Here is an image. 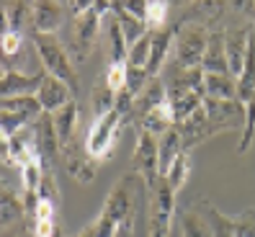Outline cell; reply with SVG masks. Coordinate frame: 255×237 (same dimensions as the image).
Returning a JSON list of instances; mask_svg holds the SVG:
<instances>
[{"instance_id":"6da1fadb","label":"cell","mask_w":255,"mask_h":237,"mask_svg":"<svg viewBox=\"0 0 255 237\" xmlns=\"http://www.w3.org/2000/svg\"><path fill=\"white\" fill-rule=\"evenodd\" d=\"M139 186H142V181L134 173L122 175L114 183V188H111V194L106 196V201H103V209L96 217V222H91L88 227H83L75 237H111L124 219L134 217V212H137Z\"/></svg>"},{"instance_id":"7a4b0ae2","label":"cell","mask_w":255,"mask_h":237,"mask_svg":"<svg viewBox=\"0 0 255 237\" xmlns=\"http://www.w3.org/2000/svg\"><path fill=\"white\" fill-rule=\"evenodd\" d=\"M111 13V3L106 0H93L88 10H83L80 16H75L70 21V34L65 39L67 54L75 62V67L88 62V57L93 54L96 41H98V31H101V21Z\"/></svg>"},{"instance_id":"3957f363","label":"cell","mask_w":255,"mask_h":237,"mask_svg":"<svg viewBox=\"0 0 255 237\" xmlns=\"http://www.w3.org/2000/svg\"><path fill=\"white\" fill-rule=\"evenodd\" d=\"M212 26L201 18H183L173 28V49L168 65L178 70H196L206 52V41Z\"/></svg>"},{"instance_id":"277c9868","label":"cell","mask_w":255,"mask_h":237,"mask_svg":"<svg viewBox=\"0 0 255 237\" xmlns=\"http://www.w3.org/2000/svg\"><path fill=\"white\" fill-rule=\"evenodd\" d=\"M31 44L36 47V54L41 59V67L49 78L62 80L65 85H70L72 93H78L80 88V78L78 70H75V62L67 54L65 41L57 34H31Z\"/></svg>"},{"instance_id":"5b68a950","label":"cell","mask_w":255,"mask_h":237,"mask_svg":"<svg viewBox=\"0 0 255 237\" xmlns=\"http://www.w3.org/2000/svg\"><path fill=\"white\" fill-rule=\"evenodd\" d=\"M127 126H131V118L116 106L106 116L93 118L91 126H88V134H85V152L96 162L109 160L114 155V147H116L119 137H122V131Z\"/></svg>"},{"instance_id":"8992f818","label":"cell","mask_w":255,"mask_h":237,"mask_svg":"<svg viewBox=\"0 0 255 237\" xmlns=\"http://www.w3.org/2000/svg\"><path fill=\"white\" fill-rule=\"evenodd\" d=\"M175 219V191L165 178L147 188V237H170Z\"/></svg>"},{"instance_id":"52a82bcc","label":"cell","mask_w":255,"mask_h":237,"mask_svg":"<svg viewBox=\"0 0 255 237\" xmlns=\"http://www.w3.org/2000/svg\"><path fill=\"white\" fill-rule=\"evenodd\" d=\"M129 173H134L139 181L149 188L160 175V157H157V137L139 131L137 137V147H134V155L129 162Z\"/></svg>"},{"instance_id":"ba28073f","label":"cell","mask_w":255,"mask_h":237,"mask_svg":"<svg viewBox=\"0 0 255 237\" xmlns=\"http://www.w3.org/2000/svg\"><path fill=\"white\" fill-rule=\"evenodd\" d=\"M59 157H62V162H65V170L78 183H83V186L93 183V178L98 173L101 162H96L91 155L85 152V137L80 139V134H78L67 147H62V155H59Z\"/></svg>"},{"instance_id":"9c48e42d","label":"cell","mask_w":255,"mask_h":237,"mask_svg":"<svg viewBox=\"0 0 255 237\" xmlns=\"http://www.w3.org/2000/svg\"><path fill=\"white\" fill-rule=\"evenodd\" d=\"M250 34H253V23H245V26H224V52H227L230 75L235 80L240 78V72H243V67H245L248 47H250Z\"/></svg>"},{"instance_id":"30bf717a","label":"cell","mask_w":255,"mask_h":237,"mask_svg":"<svg viewBox=\"0 0 255 237\" xmlns=\"http://www.w3.org/2000/svg\"><path fill=\"white\" fill-rule=\"evenodd\" d=\"M67 3L59 0H36L31 3V34H57L67 18Z\"/></svg>"},{"instance_id":"8fae6325","label":"cell","mask_w":255,"mask_h":237,"mask_svg":"<svg viewBox=\"0 0 255 237\" xmlns=\"http://www.w3.org/2000/svg\"><path fill=\"white\" fill-rule=\"evenodd\" d=\"M31 129H34L36 150H39V157L44 162V168L52 170L57 165L59 155H62V147H59L57 131H54V124H52V114H41L36 121L31 124Z\"/></svg>"},{"instance_id":"7c38bea8","label":"cell","mask_w":255,"mask_h":237,"mask_svg":"<svg viewBox=\"0 0 255 237\" xmlns=\"http://www.w3.org/2000/svg\"><path fill=\"white\" fill-rule=\"evenodd\" d=\"M31 41L28 34L8 31L0 36V67L3 72H21L28 65V49L26 44Z\"/></svg>"},{"instance_id":"4fadbf2b","label":"cell","mask_w":255,"mask_h":237,"mask_svg":"<svg viewBox=\"0 0 255 237\" xmlns=\"http://www.w3.org/2000/svg\"><path fill=\"white\" fill-rule=\"evenodd\" d=\"M173 49V28H160V31H149V57H147V78H160V72L165 70L170 59Z\"/></svg>"},{"instance_id":"5bb4252c","label":"cell","mask_w":255,"mask_h":237,"mask_svg":"<svg viewBox=\"0 0 255 237\" xmlns=\"http://www.w3.org/2000/svg\"><path fill=\"white\" fill-rule=\"evenodd\" d=\"M201 70H204V75H230L227 52H224V26H214L212 31H209Z\"/></svg>"},{"instance_id":"9a60e30c","label":"cell","mask_w":255,"mask_h":237,"mask_svg":"<svg viewBox=\"0 0 255 237\" xmlns=\"http://www.w3.org/2000/svg\"><path fill=\"white\" fill-rule=\"evenodd\" d=\"M44 78H47L44 70L34 72V75H26V72H3L0 75V101L13 98V96H36Z\"/></svg>"},{"instance_id":"2e32d148","label":"cell","mask_w":255,"mask_h":237,"mask_svg":"<svg viewBox=\"0 0 255 237\" xmlns=\"http://www.w3.org/2000/svg\"><path fill=\"white\" fill-rule=\"evenodd\" d=\"M36 101H39V106L44 114H54L57 109H62L67 106L70 101H75V93L70 91V85H65L62 80H57V78H44L41 88L36 91Z\"/></svg>"},{"instance_id":"e0dca14e","label":"cell","mask_w":255,"mask_h":237,"mask_svg":"<svg viewBox=\"0 0 255 237\" xmlns=\"http://www.w3.org/2000/svg\"><path fill=\"white\" fill-rule=\"evenodd\" d=\"M78 103L70 101L67 106L57 109L52 114V124H54V131H57V139H59V147H67L75 137H78Z\"/></svg>"},{"instance_id":"ac0fdd59","label":"cell","mask_w":255,"mask_h":237,"mask_svg":"<svg viewBox=\"0 0 255 237\" xmlns=\"http://www.w3.org/2000/svg\"><path fill=\"white\" fill-rule=\"evenodd\" d=\"M139 126V131H147V134H152V137H162L168 129L175 126V118H173V111H170V103H162V106L152 109V111H147L144 116H139L137 121H134Z\"/></svg>"},{"instance_id":"d6986e66","label":"cell","mask_w":255,"mask_h":237,"mask_svg":"<svg viewBox=\"0 0 255 237\" xmlns=\"http://www.w3.org/2000/svg\"><path fill=\"white\" fill-rule=\"evenodd\" d=\"M181 237H214L212 222L199 204H191L181 214Z\"/></svg>"},{"instance_id":"ffe728a7","label":"cell","mask_w":255,"mask_h":237,"mask_svg":"<svg viewBox=\"0 0 255 237\" xmlns=\"http://www.w3.org/2000/svg\"><path fill=\"white\" fill-rule=\"evenodd\" d=\"M116 96H119V93H114V88L109 85L106 75L101 72L98 80H96L93 88H91V98H88L93 118H101V116H106L109 111H114V106H116Z\"/></svg>"},{"instance_id":"44dd1931","label":"cell","mask_w":255,"mask_h":237,"mask_svg":"<svg viewBox=\"0 0 255 237\" xmlns=\"http://www.w3.org/2000/svg\"><path fill=\"white\" fill-rule=\"evenodd\" d=\"M183 152V142H181V129L173 126L157 139V157H160V175L165 178L175 162V157Z\"/></svg>"},{"instance_id":"7402d4cb","label":"cell","mask_w":255,"mask_h":237,"mask_svg":"<svg viewBox=\"0 0 255 237\" xmlns=\"http://www.w3.org/2000/svg\"><path fill=\"white\" fill-rule=\"evenodd\" d=\"M111 16L116 18L119 26H122V34H124V39H127L129 47H131L134 41H139V39L147 34V26H144L142 21H137L134 16H129L122 0H114V3H111Z\"/></svg>"},{"instance_id":"603a6c76","label":"cell","mask_w":255,"mask_h":237,"mask_svg":"<svg viewBox=\"0 0 255 237\" xmlns=\"http://www.w3.org/2000/svg\"><path fill=\"white\" fill-rule=\"evenodd\" d=\"M204 96L214 101H237V80L232 75H204Z\"/></svg>"},{"instance_id":"cb8c5ba5","label":"cell","mask_w":255,"mask_h":237,"mask_svg":"<svg viewBox=\"0 0 255 237\" xmlns=\"http://www.w3.org/2000/svg\"><path fill=\"white\" fill-rule=\"evenodd\" d=\"M188 178H191V157H188V152H181V155L175 157V162L170 165L168 175H165V181H168V186L178 194V191L186 186Z\"/></svg>"},{"instance_id":"d4e9b609","label":"cell","mask_w":255,"mask_h":237,"mask_svg":"<svg viewBox=\"0 0 255 237\" xmlns=\"http://www.w3.org/2000/svg\"><path fill=\"white\" fill-rule=\"evenodd\" d=\"M168 13H170V5L165 3V0H147V5H144V26H147V31H160V28H165Z\"/></svg>"},{"instance_id":"484cf974","label":"cell","mask_w":255,"mask_h":237,"mask_svg":"<svg viewBox=\"0 0 255 237\" xmlns=\"http://www.w3.org/2000/svg\"><path fill=\"white\" fill-rule=\"evenodd\" d=\"M147 57H149V31L139 39V41H134L131 47H129V57H127V65L129 67H147Z\"/></svg>"},{"instance_id":"4316f807","label":"cell","mask_w":255,"mask_h":237,"mask_svg":"<svg viewBox=\"0 0 255 237\" xmlns=\"http://www.w3.org/2000/svg\"><path fill=\"white\" fill-rule=\"evenodd\" d=\"M36 199L39 201H49L54 206H59V188H57V178L52 170L44 173L41 183H39V191H36Z\"/></svg>"},{"instance_id":"83f0119b","label":"cell","mask_w":255,"mask_h":237,"mask_svg":"<svg viewBox=\"0 0 255 237\" xmlns=\"http://www.w3.org/2000/svg\"><path fill=\"white\" fill-rule=\"evenodd\" d=\"M235 222H237V237H255V209H245Z\"/></svg>"},{"instance_id":"f1b7e54d","label":"cell","mask_w":255,"mask_h":237,"mask_svg":"<svg viewBox=\"0 0 255 237\" xmlns=\"http://www.w3.org/2000/svg\"><path fill=\"white\" fill-rule=\"evenodd\" d=\"M0 165H10L13 168V160H10V137L0 131Z\"/></svg>"},{"instance_id":"f546056e","label":"cell","mask_w":255,"mask_h":237,"mask_svg":"<svg viewBox=\"0 0 255 237\" xmlns=\"http://www.w3.org/2000/svg\"><path fill=\"white\" fill-rule=\"evenodd\" d=\"M111 237H134V217L124 219L122 225H119V230H116Z\"/></svg>"}]
</instances>
